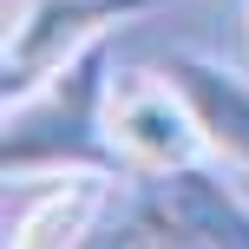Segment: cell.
<instances>
[{
	"label": "cell",
	"mask_w": 249,
	"mask_h": 249,
	"mask_svg": "<svg viewBox=\"0 0 249 249\" xmlns=\"http://www.w3.org/2000/svg\"><path fill=\"white\" fill-rule=\"evenodd\" d=\"M105 39L86 46L46 86L7 99V177L46 171H99L112 131H105Z\"/></svg>",
	"instance_id": "6da1fadb"
},
{
	"label": "cell",
	"mask_w": 249,
	"mask_h": 249,
	"mask_svg": "<svg viewBox=\"0 0 249 249\" xmlns=\"http://www.w3.org/2000/svg\"><path fill=\"white\" fill-rule=\"evenodd\" d=\"M158 7V0H7V99L46 86L59 66H72L86 46H99L112 26H124L131 13Z\"/></svg>",
	"instance_id": "7a4b0ae2"
},
{
	"label": "cell",
	"mask_w": 249,
	"mask_h": 249,
	"mask_svg": "<svg viewBox=\"0 0 249 249\" xmlns=\"http://www.w3.org/2000/svg\"><path fill=\"white\" fill-rule=\"evenodd\" d=\"M118 243H177V249H249V203L203 164L158 171V184L131 203Z\"/></svg>",
	"instance_id": "3957f363"
},
{
	"label": "cell",
	"mask_w": 249,
	"mask_h": 249,
	"mask_svg": "<svg viewBox=\"0 0 249 249\" xmlns=\"http://www.w3.org/2000/svg\"><path fill=\"white\" fill-rule=\"evenodd\" d=\"M105 131H112V158L131 164V171H184V164H203L210 138H203V118L190 105V92L177 86L171 72H131L124 86H112L105 99Z\"/></svg>",
	"instance_id": "277c9868"
},
{
	"label": "cell",
	"mask_w": 249,
	"mask_h": 249,
	"mask_svg": "<svg viewBox=\"0 0 249 249\" xmlns=\"http://www.w3.org/2000/svg\"><path fill=\"white\" fill-rule=\"evenodd\" d=\"M105 210V171H46L26 210L7 216V243L13 249H39V243H79Z\"/></svg>",
	"instance_id": "5b68a950"
},
{
	"label": "cell",
	"mask_w": 249,
	"mask_h": 249,
	"mask_svg": "<svg viewBox=\"0 0 249 249\" xmlns=\"http://www.w3.org/2000/svg\"><path fill=\"white\" fill-rule=\"evenodd\" d=\"M171 79L190 92L210 151L230 158L236 171H249V79L230 72V66H216V59H203V53H177V59H171Z\"/></svg>",
	"instance_id": "8992f818"
},
{
	"label": "cell",
	"mask_w": 249,
	"mask_h": 249,
	"mask_svg": "<svg viewBox=\"0 0 249 249\" xmlns=\"http://www.w3.org/2000/svg\"><path fill=\"white\" fill-rule=\"evenodd\" d=\"M243 13H249V0H243Z\"/></svg>",
	"instance_id": "52a82bcc"
}]
</instances>
